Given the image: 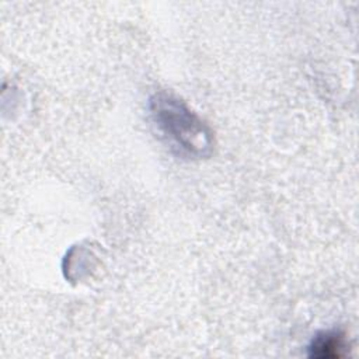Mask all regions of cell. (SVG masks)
Masks as SVG:
<instances>
[{
    "mask_svg": "<svg viewBox=\"0 0 359 359\" xmlns=\"http://www.w3.org/2000/svg\"><path fill=\"white\" fill-rule=\"evenodd\" d=\"M149 109L153 123L172 151L187 158H202L212 153L210 129L184 101L160 91L150 98Z\"/></svg>",
    "mask_w": 359,
    "mask_h": 359,
    "instance_id": "obj_1",
    "label": "cell"
},
{
    "mask_svg": "<svg viewBox=\"0 0 359 359\" xmlns=\"http://www.w3.org/2000/svg\"><path fill=\"white\" fill-rule=\"evenodd\" d=\"M346 339L341 331L318 332L309 345V356L317 359H338L346 353Z\"/></svg>",
    "mask_w": 359,
    "mask_h": 359,
    "instance_id": "obj_2",
    "label": "cell"
}]
</instances>
